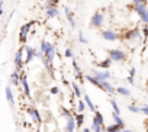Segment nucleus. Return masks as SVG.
I'll use <instances>...</instances> for the list:
<instances>
[{
	"instance_id": "f257e3e1",
	"label": "nucleus",
	"mask_w": 148,
	"mask_h": 132,
	"mask_svg": "<svg viewBox=\"0 0 148 132\" xmlns=\"http://www.w3.org/2000/svg\"><path fill=\"white\" fill-rule=\"evenodd\" d=\"M39 49L44 51V54H45L47 58H49L51 61H54V58H55V55H57V49H55V47H54L51 42L42 39V41H41V47H39Z\"/></svg>"
},
{
	"instance_id": "f03ea898",
	"label": "nucleus",
	"mask_w": 148,
	"mask_h": 132,
	"mask_svg": "<svg viewBox=\"0 0 148 132\" xmlns=\"http://www.w3.org/2000/svg\"><path fill=\"white\" fill-rule=\"evenodd\" d=\"M108 55H109V58H110L113 62H123V61L126 60L125 51H122V49H119V48H112V49H109V51H108Z\"/></svg>"
},
{
	"instance_id": "7ed1b4c3",
	"label": "nucleus",
	"mask_w": 148,
	"mask_h": 132,
	"mask_svg": "<svg viewBox=\"0 0 148 132\" xmlns=\"http://www.w3.org/2000/svg\"><path fill=\"white\" fill-rule=\"evenodd\" d=\"M23 49H25V45H22V48H19V49L16 51L15 60H13V62H15V70H18V71H21V73H22L23 65H26V64H25V60H23Z\"/></svg>"
},
{
	"instance_id": "20e7f679",
	"label": "nucleus",
	"mask_w": 148,
	"mask_h": 132,
	"mask_svg": "<svg viewBox=\"0 0 148 132\" xmlns=\"http://www.w3.org/2000/svg\"><path fill=\"white\" fill-rule=\"evenodd\" d=\"M34 25H35V22H28V23H25V25L21 28V31H19V42H21L22 45H26L28 35H29V32H31V29H32Z\"/></svg>"
},
{
	"instance_id": "39448f33",
	"label": "nucleus",
	"mask_w": 148,
	"mask_h": 132,
	"mask_svg": "<svg viewBox=\"0 0 148 132\" xmlns=\"http://www.w3.org/2000/svg\"><path fill=\"white\" fill-rule=\"evenodd\" d=\"M105 23V16L102 12H96L93 13V16L90 18V26L92 28H102Z\"/></svg>"
},
{
	"instance_id": "423d86ee",
	"label": "nucleus",
	"mask_w": 148,
	"mask_h": 132,
	"mask_svg": "<svg viewBox=\"0 0 148 132\" xmlns=\"http://www.w3.org/2000/svg\"><path fill=\"white\" fill-rule=\"evenodd\" d=\"M28 115H29V118L32 119V122H34V123H36V125L42 123L41 113H39V110H38L35 106H29V107H28Z\"/></svg>"
},
{
	"instance_id": "0eeeda50",
	"label": "nucleus",
	"mask_w": 148,
	"mask_h": 132,
	"mask_svg": "<svg viewBox=\"0 0 148 132\" xmlns=\"http://www.w3.org/2000/svg\"><path fill=\"white\" fill-rule=\"evenodd\" d=\"M92 74H93L99 81H106V80L110 79V73H109L108 70H96V68H93V70H92Z\"/></svg>"
},
{
	"instance_id": "6e6552de",
	"label": "nucleus",
	"mask_w": 148,
	"mask_h": 132,
	"mask_svg": "<svg viewBox=\"0 0 148 132\" xmlns=\"http://www.w3.org/2000/svg\"><path fill=\"white\" fill-rule=\"evenodd\" d=\"M102 38H103L105 41L115 42V41H118L119 35H118V34H116L113 29H105V31H102Z\"/></svg>"
},
{
	"instance_id": "1a4fd4ad",
	"label": "nucleus",
	"mask_w": 148,
	"mask_h": 132,
	"mask_svg": "<svg viewBox=\"0 0 148 132\" xmlns=\"http://www.w3.org/2000/svg\"><path fill=\"white\" fill-rule=\"evenodd\" d=\"M123 38L126 41H141V34H139V29L138 28H134L128 32H125Z\"/></svg>"
},
{
	"instance_id": "9d476101",
	"label": "nucleus",
	"mask_w": 148,
	"mask_h": 132,
	"mask_svg": "<svg viewBox=\"0 0 148 132\" xmlns=\"http://www.w3.org/2000/svg\"><path fill=\"white\" fill-rule=\"evenodd\" d=\"M25 52H26V58H25V64H31L34 61V58L36 57V49L31 45H25Z\"/></svg>"
},
{
	"instance_id": "9b49d317",
	"label": "nucleus",
	"mask_w": 148,
	"mask_h": 132,
	"mask_svg": "<svg viewBox=\"0 0 148 132\" xmlns=\"http://www.w3.org/2000/svg\"><path fill=\"white\" fill-rule=\"evenodd\" d=\"M100 90L105 92V93H108V94H115V93H116V89L113 87L112 83H109V80L100 81Z\"/></svg>"
},
{
	"instance_id": "f8f14e48",
	"label": "nucleus",
	"mask_w": 148,
	"mask_h": 132,
	"mask_svg": "<svg viewBox=\"0 0 148 132\" xmlns=\"http://www.w3.org/2000/svg\"><path fill=\"white\" fill-rule=\"evenodd\" d=\"M76 128H77V122H76V116H70L68 119H67V123H65V131L64 132H74L76 131Z\"/></svg>"
},
{
	"instance_id": "ddd939ff",
	"label": "nucleus",
	"mask_w": 148,
	"mask_h": 132,
	"mask_svg": "<svg viewBox=\"0 0 148 132\" xmlns=\"http://www.w3.org/2000/svg\"><path fill=\"white\" fill-rule=\"evenodd\" d=\"M73 68H74V76H76V79H77L79 81H82V84H83V81H84L86 79H84L83 71H82V68L79 67V64H77L76 60H73Z\"/></svg>"
},
{
	"instance_id": "4468645a",
	"label": "nucleus",
	"mask_w": 148,
	"mask_h": 132,
	"mask_svg": "<svg viewBox=\"0 0 148 132\" xmlns=\"http://www.w3.org/2000/svg\"><path fill=\"white\" fill-rule=\"evenodd\" d=\"M132 10L134 13H136L138 16H142L147 10H148V3H141V5H132Z\"/></svg>"
},
{
	"instance_id": "2eb2a0df",
	"label": "nucleus",
	"mask_w": 148,
	"mask_h": 132,
	"mask_svg": "<svg viewBox=\"0 0 148 132\" xmlns=\"http://www.w3.org/2000/svg\"><path fill=\"white\" fill-rule=\"evenodd\" d=\"M22 74V77H21V84H22V87H23V93H25V96L28 97V99H31V90H29V84H28V77L23 74V73H21Z\"/></svg>"
},
{
	"instance_id": "dca6fc26",
	"label": "nucleus",
	"mask_w": 148,
	"mask_h": 132,
	"mask_svg": "<svg viewBox=\"0 0 148 132\" xmlns=\"http://www.w3.org/2000/svg\"><path fill=\"white\" fill-rule=\"evenodd\" d=\"M5 93H6V99H8V102H9L10 107H15V106H16V103H15V94H13V92H12V87H10V86H6Z\"/></svg>"
},
{
	"instance_id": "f3484780",
	"label": "nucleus",
	"mask_w": 148,
	"mask_h": 132,
	"mask_svg": "<svg viewBox=\"0 0 148 132\" xmlns=\"http://www.w3.org/2000/svg\"><path fill=\"white\" fill-rule=\"evenodd\" d=\"M64 13H65V18H67V21H68L70 26L74 29V28H76V21H74V15H73V12L65 6V8H64Z\"/></svg>"
},
{
	"instance_id": "a211bd4d",
	"label": "nucleus",
	"mask_w": 148,
	"mask_h": 132,
	"mask_svg": "<svg viewBox=\"0 0 148 132\" xmlns=\"http://www.w3.org/2000/svg\"><path fill=\"white\" fill-rule=\"evenodd\" d=\"M21 77H22L21 71H18V70L12 71V74H10V81H12V84H13V86H19V84H21Z\"/></svg>"
},
{
	"instance_id": "6ab92c4d",
	"label": "nucleus",
	"mask_w": 148,
	"mask_h": 132,
	"mask_svg": "<svg viewBox=\"0 0 148 132\" xmlns=\"http://www.w3.org/2000/svg\"><path fill=\"white\" fill-rule=\"evenodd\" d=\"M45 15L47 18L52 19V18H58L60 12H58V8H52V9H45Z\"/></svg>"
},
{
	"instance_id": "aec40b11",
	"label": "nucleus",
	"mask_w": 148,
	"mask_h": 132,
	"mask_svg": "<svg viewBox=\"0 0 148 132\" xmlns=\"http://www.w3.org/2000/svg\"><path fill=\"white\" fill-rule=\"evenodd\" d=\"M113 64V61L108 57L106 60H102V61H99V67L102 68V70H108L109 67H110V65Z\"/></svg>"
},
{
	"instance_id": "412c9836",
	"label": "nucleus",
	"mask_w": 148,
	"mask_h": 132,
	"mask_svg": "<svg viewBox=\"0 0 148 132\" xmlns=\"http://www.w3.org/2000/svg\"><path fill=\"white\" fill-rule=\"evenodd\" d=\"M84 79H86L89 83H92L93 86H96V87H99V89H100V81H99L93 74H86V76H84Z\"/></svg>"
},
{
	"instance_id": "4be33fe9",
	"label": "nucleus",
	"mask_w": 148,
	"mask_h": 132,
	"mask_svg": "<svg viewBox=\"0 0 148 132\" xmlns=\"http://www.w3.org/2000/svg\"><path fill=\"white\" fill-rule=\"evenodd\" d=\"M83 99H84V102H86V105H87V107H89V109H90L92 112H96V110H97V107H96V105H95V103L92 102V99L89 97V94H84V97H83Z\"/></svg>"
},
{
	"instance_id": "5701e85b",
	"label": "nucleus",
	"mask_w": 148,
	"mask_h": 132,
	"mask_svg": "<svg viewBox=\"0 0 148 132\" xmlns=\"http://www.w3.org/2000/svg\"><path fill=\"white\" fill-rule=\"evenodd\" d=\"M93 120H96L97 123H100V125H103V126H105V116L102 115V112L96 110V112H95V115H93Z\"/></svg>"
},
{
	"instance_id": "b1692460",
	"label": "nucleus",
	"mask_w": 148,
	"mask_h": 132,
	"mask_svg": "<svg viewBox=\"0 0 148 132\" xmlns=\"http://www.w3.org/2000/svg\"><path fill=\"white\" fill-rule=\"evenodd\" d=\"M106 131L108 132H122L123 131V128L121 126V125H118V123H112V125H109V126H106Z\"/></svg>"
},
{
	"instance_id": "393cba45",
	"label": "nucleus",
	"mask_w": 148,
	"mask_h": 132,
	"mask_svg": "<svg viewBox=\"0 0 148 132\" xmlns=\"http://www.w3.org/2000/svg\"><path fill=\"white\" fill-rule=\"evenodd\" d=\"M74 116H76V122H77V128H82V125L84 123V113H80V112H77L76 115H74Z\"/></svg>"
},
{
	"instance_id": "a878e982",
	"label": "nucleus",
	"mask_w": 148,
	"mask_h": 132,
	"mask_svg": "<svg viewBox=\"0 0 148 132\" xmlns=\"http://www.w3.org/2000/svg\"><path fill=\"white\" fill-rule=\"evenodd\" d=\"M92 129H93V132H103L105 131V126L92 119Z\"/></svg>"
},
{
	"instance_id": "bb28decb",
	"label": "nucleus",
	"mask_w": 148,
	"mask_h": 132,
	"mask_svg": "<svg viewBox=\"0 0 148 132\" xmlns=\"http://www.w3.org/2000/svg\"><path fill=\"white\" fill-rule=\"evenodd\" d=\"M71 89H73L74 94H76V97L82 99V90H80V86H79V83H71Z\"/></svg>"
},
{
	"instance_id": "cd10ccee",
	"label": "nucleus",
	"mask_w": 148,
	"mask_h": 132,
	"mask_svg": "<svg viewBox=\"0 0 148 132\" xmlns=\"http://www.w3.org/2000/svg\"><path fill=\"white\" fill-rule=\"evenodd\" d=\"M116 93L121 94V96H125V97L126 96H131V90L126 89V87H122V86L121 87H116Z\"/></svg>"
},
{
	"instance_id": "c85d7f7f",
	"label": "nucleus",
	"mask_w": 148,
	"mask_h": 132,
	"mask_svg": "<svg viewBox=\"0 0 148 132\" xmlns=\"http://www.w3.org/2000/svg\"><path fill=\"white\" fill-rule=\"evenodd\" d=\"M112 118H113V122L115 123H118V125H121L123 129H125V122H123V119L121 118V115H118V113H115L113 112V115H112Z\"/></svg>"
},
{
	"instance_id": "c756f323",
	"label": "nucleus",
	"mask_w": 148,
	"mask_h": 132,
	"mask_svg": "<svg viewBox=\"0 0 148 132\" xmlns=\"http://www.w3.org/2000/svg\"><path fill=\"white\" fill-rule=\"evenodd\" d=\"M45 9H52V8H58V0H45Z\"/></svg>"
},
{
	"instance_id": "7c9ffc66",
	"label": "nucleus",
	"mask_w": 148,
	"mask_h": 132,
	"mask_svg": "<svg viewBox=\"0 0 148 132\" xmlns=\"http://www.w3.org/2000/svg\"><path fill=\"white\" fill-rule=\"evenodd\" d=\"M86 107H87V105H86V102H84V99H83V100H82V99H79V102H77V112H80V113H83Z\"/></svg>"
},
{
	"instance_id": "2f4dec72",
	"label": "nucleus",
	"mask_w": 148,
	"mask_h": 132,
	"mask_svg": "<svg viewBox=\"0 0 148 132\" xmlns=\"http://www.w3.org/2000/svg\"><path fill=\"white\" fill-rule=\"evenodd\" d=\"M60 113H61V116H62V118H65V119H68L70 116H73L71 110H70V109H67V107H61V112H60Z\"/></svg>"
},
{
	"instance_id": "473e14b6",
	"label": "nucleus",
	"mask_w": 148,
	"mask_h": 132,
	"mask_svg": "<svg viewBox=\"0 0 148 132\" xmlns=\"http://www.w3.org/2000/svg\"><path fill=\"white\" fill-rule=\"evenodd\" d=\"M110 105H112V109H113V112H115V113H118V115H121V109H119V106H118V102H116L115 99H110Z\"/></svg>"
},
{
	"instance_id": "72a5a7b5",
	"label": "nucleus",
	"mask_w": 148,
	"mask_h": 132,
	"mask_svg": "<svg viewBox=\"0 0 148 132\" xmlns=\"http://www.w3.org/2000/svg\"><path fill=\"white\" fill-rule=\"evenodd\" d=\"M128 110L132 113H141V107L136 105H128Z\"/></svg>"
},
{
	"instance_id": "f704fd0d",
	"label": "nucleus",
	"mask_w": 148,
	"mask_h": 132,
	"mask_svg": "<svg viewBox=\"0 0 148 132\" xmlns=\"http://www.w3.org/2000/svg\"><path fill=\"white\" fill-rule=\"evenodd\" d=\"M79 41H80V44H83V45H86L89 41H87V38L84 36V34H83V31H80L79 32Z\"/></svg>"
},
{
	"instance_id": "c9c22d12",
	"label": "nucleus",
	"mask_w": 148,
	"mask_h": 132,
	"mask_svg": "<svg viewBox=\"0 0 148 132\" xmlns=\"http://www.w3.org/2000/svg\"><path fill=\"white\" fill-rule=\"evenodd\" d=\"M64 57L65 58H74V55H73V49L71 48H65V51H64Z\"/></svg>"
},
{
	"instance_id": "e433bc0d",
	"label": "nucleus",
	"mask_w": 148,
	"mask_h": 132,
	"mask_svg": "<svg viewBox=\"0 0 148 132\" xmlns=\"http://www.w3.org/2000/svg\"><path fill=\"white\" fill-rule=\"evenodd\" d=\"M139 21H141V23H145V25H148V10L142 15V16H139Z\"/></svg>"
},
{
	"instance_id": "4c0bfd02",
	"label": "nucleus",
	"mask_w": 148,
	"mask_h": 132,
	"mask_svg": "<svg viewBox=\"0 0 148 132\" xmlns=\"http://www.w3.org/2000/svg\"><path fill=\"white\" fill-rule=\"evenodd\" d=\"M142 36H144V41L148 39V25H144L142 26Z\"/></svg>"
},
{
	"instance_id": "58836bf2",
	"label": "nucleus",
	"mask_w": 148,
	"mask_h": 132,
	"mask_svg": "<svg viewBox=\"0 0 148 132\" xmlns=\"http://www.w3.org/2000/svg\"><path fill=\"white\" fill-rule=\"evenodd\" d=\"M141 113H144V115H147V116H148V103H147V105H144V106L141 107Z\"/></svg>"
},
{
	"instance_id": "ea45409f",
	"label": "nucleus",
	"mask_w": 148,
	"mask_h": 132,
	"mask_svg": "<svg viewBox=\"0 0 148 132\" xmlns=\"http://www.w3.org/2000/svg\"><path fill=\"white\" fill-rule=\"evenodd\" d=\"M45 57V54H44V51L42 49H39V51H36V58H39V60H42Z\"/></svg>"
},
{
	"instance_id": "a19ab883",
	"label": "nucleus",
	"mask_w": 148,
	"mask_h": 132,
	"mask_svg": "<svg viewBox=\"0 0 148 132\" xmlns=\"http://www.w3.org/2000/svg\"><path fill=\"white\" fill-rule=\"evenodd\" d=\"M49 93H51V94H58L60 90H58V87H51V89H49Z\"/></svg>"
},
{
	"instance_id": "79ce46f5",
	"label": "nucleus",
	"mask_w": 148,
	"mask_h": 132,
	"mask_svg": "<svg viewBox=\"0 0 148 132\" xmlns=\"http://www.w3.org/2000/svg\"><path fill=\"white\" fill-rule=\"evenodd\" d=\"M141 3H148L147 0H132V5H141Z\"/></svg>"
},
{
	"instance_id": "37998d69",
	"label": "nucleus",
	"mask_w": 148,
	"mask_h": 132,
	"mask_svg": "<svg viewBox=\"0 0 148 132\" xmlns=\"http://www.w3.org/2000/svg\"><path fill=\"white\" fill-rule=\"evenodd\" d=\"M126 80H128V83H129V84H135V77H132V76H129V77H128Z\"/></svg>"
},
{
	"instance_id": "c03bdc74",
	"label": "nucleus",
	"mask_w": 148,
	"mask_h": 132,
	"mask_svg": "<svg viewBox=\"0 0 148 132\" xmlns=\"http://www.w3.org/2000/svg\"><path fill=\"white\" fill-rule=\"evenodd\" d=\"M129 76H132V77H135V76H136V70H135L134 67L129 70Z\"/></svg>"
},
{
	"instance_id": "a18cd8bd",
	"label": "nucleus",
	"mask_w": 148,
	"mask_h": 132,
	"mask_svg": "<svg viewBox=\"0 0 148 132\" xmlns=\"http://www.w3.org/2000/svg\"><path fill=\"white\" fill-rule=\"evenodd\" d=\"M82 132H90V128H83Z\"/></svg>"
},
{
	"instance_id": "49530a36",
	"label": "nucleus",
	"mask_w": 148,
	"mask_h": 132,
	"mask_svg": "<svg viewBox=\"0 0 148 132\" xmlns=\"http://www.w3.org/2000/svg\"><path fill=\"white\" fill-rule=\"evenodd\" d=\"M122 132H134V131H132V129H128V128H125Z\"/></svg>"
},
{
	"instance_id": "de8ad7c7",
	"label": "nucleus",
	"mask_w": 148,
	"mask_h": 132,
	"mask_svg": "<svg viewBox=\"0 0 148 132\" xmlns=\"http://www.w3.org/2000/svg\"><path fill=\"white\" fill-rule=\"evenodd\" d=\"M145 131H147V132H148V119H147V120H145Z\"/></svg>"
},
{
	"instance_id": "09e8293b",
	"label": "nucleus",
	"mask_w": 148,
	"mask_h": 132,
	"mask_svg": "<svg viewBox=\"0 0 148 132\" xmlns=\"http://www.w3.org/2000/svg\"><path fill=\"white\" fill-rule=\"evenodd\" d=\"M55 132H62V131H58V129H57V131H55Z\"/></svg>"
},
{
	"instance_id": "8fccbe9b",
	"label": "nucleus",
	"mask_w": 148,
	"mask_h": 132,
	"mask_svg": "<svg viewBox=\"0 0 148 132\" xmlns=\"http://www.w3.org/2000/svg\"><path fill=\"white\" fill-rule=\"evenodd\" d=\"M103 132H108V131H106V128H105V131H103Z\"/></svg>"
},
{
	"instance_id": "3c124183",
	"label": "nucleus",
	"mask_w": 148,
	"mask_h": 132,
	"mask_svg": "<svg viewBox=\"0 0 148 132\" xmlns=\"http://www.w3.org/2000/svg\"><path fill=\"white\" fill-rule=\"evenodd\" d=\"M36 132H41V131H39V129H38V131H36Z\"/></svg>"
}]
</instances>
